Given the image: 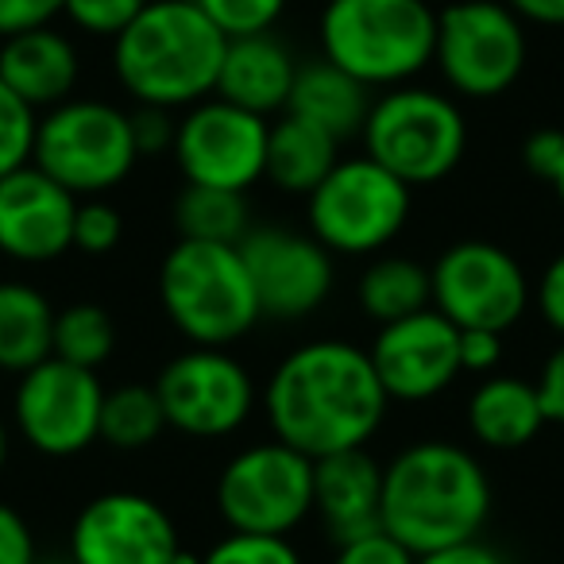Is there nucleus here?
I'll return each mask as SVG.
<instances>
[{
  "mask_svg": "<svg viewBox=\"0 0 564 564\" xmlns=\"http://www.w3.org/2000/svg\"><path fill=\"white\" fill-rule=\"evenodd\" d=\"M174 228H178V240L240 243L251 232L248 197L236 194V189L194 186V182H186L178 202H174Z\"/></svg>",
  "mask_w": 564,
  "mask_h": 564,
  "instance_id": "bb28decb",
  "label": "nucleus"
},
{
  "mask_svg": "<svg viewBox=\"0 0 564 564\" xmlns=\"http://www.w3.org/2000/svg\"><path fill=\"white\" fill-rule=\"evenodd\" d=\"M202 564H302V553L291 538L228 530L217 545H209V553H202Z\"/></svg>",
  "mask_w": 564,
  "mask_h": 564,
  "instance_id": "7c9ffc66",
  "label": "nucleus"
},
{
  "mask_svg": "<svg viewBox=\"0 0 564 564\" xmlns=\"http://www.w3.org/2000/svg\"><path fill=\"white\" fill-rule=\"evenodd\" d=\"M533 299H538L541 322L564 337V251L549 259V267L538 279V294H533Z\"/></svg>",
  "mask_w": 564,
  "mask_h": 564,
  "instance_id": "a19ab883",
  "label": "nucleus"
},
{
  "mask_svg": "<svg viewBox=\"0 0 564 564\" xmlns=\"http://www.w3.org/2000/svg\"><path fill=\"white\" fill-rule=\"evenodd\" d=\"M379 507H383V464L371 460L368 448H348L314 460V510L337 545L383 530Z\"/></svg>",
  "mask_w": 564,
  "mask_h": 564,
  "instance_id": "6ab92c4d",
  "label": "nucleus"
},
{
  "mask_svg": "<svg viewBox=\"0 0 564 564\" xmlns=\"http://www.w3.org/2000/svg\"><path fill=\"white\" fill-rule=\"evenodd\" d=\"M217 510L236 533L291 538L314 514V460L282 441H259L217 476Z\"/></svg>",
  "mask_w": 564,
  "mask_h": 564,
  "instance_id": "1a4fd4ad",
  "label": "nucleus"
},
{
  "mask_svg": "<svg viewBox=\"0 0 564 564\" xmlns=\"http://www.w3.org/2000/svg\"><path fill=\"white\" fill-rule=\"evenodd\" d=\"M433 310L456 329L507 333L530 306V279L502 243L460 240L430 267Z\"/></svg>",
  "mask_w": 564,
  "mask_h": 564,
  "instance_id": "9b49d317",
  "label": "nucleus"
},
{
  "mask_svg": "<svg viewBox=\"0 0 564 564\" xmlns=\"http://www.w3.org/2000/svg\"><path fill=\"white\" fill-rule=\"evenodd\" d=\"M368 356L391 402H430L464 376L460 329L433 306L379 325Z\"/></svg>",
  "mask_w": 564,
  "mask_h": 564,
  "instance_id": "f3484780",
  "label": "nucleus"
},
{
  "mask_svg": "<svg viewBox=\"0 0 564 564\" xmlns=\"http://www.w3.org/2000/svg\"><path fill=\"white\" fill-rule=\"evenodd\" d=\"M437 51V12L425 0H329L322 58L368 89L410 86Z\"/></svg>",
  "mask_w": 564,
  "mask_h": 564,
  "instance_id": "20e7f679",
  "label": "nucleus"
},
{
  "mask_svg": "<svg viewBox=\"0 0 564 564\" xmlns=\"http://www.w3.org/2000/svg\"><path fill=\"white\" fill-rule=\"evenodd\" d=\"M101 406L105 387L97 371L51 356L20 376L12 394V422L35 453L63 460L101 441Z\"/></svg>",
  "mask_w": 564,
  "mask_h": 564,
  "instance_id": "f8f14e48",
  "label": "nucleus"
},
{
  "mask_svg": "<svg viewBox=\"0 0 564 564\" xmlns=\"http://www.w3.org/2000/svg\"><path fill=\"white\" fill-rule=\"evenodd\" d=\"M538 387L518 376H487L468 399V430L495 453H514L538 441L545 430Z\"/></svg>",
  "mask_w": 564,
  "mask_h": 564,
  "instance_id": "5701e85b",
  "label": "nucleus"
},
{
  "mask_svg": "<svg viewBox=\"0 0 564 564\" xmlns=\"http://www.w3.org/2000/svg\"><path fill=\"white\" fill-rule=\"evenodd\" d=\"M178 549L174 518L140 491L97 495L70 525L74 564H174Z\"/></svg>",
  "mask_w": 564,
  "mask_h": 564,
  "instance_id": "dca6fc26",
  "label": "nucleus"
},
{
  "mask_svg": "<svg viewBox=\"0 0 564 564\" xmlns=\"http://www.w3.org/2000/svg\"><path fill=\"white\" fill-rule=\"evenodd\" d=\"M533 387H538L545 422H553V425H561V430H564V345L545 360V368H541V376H538V383H533Z\"/></svg>",
  "mask_w": 564,
  "mask_h": 564,
  "instance_id": "79ce46f5",
  "label": "nucleus"
},
{
  "mask_svg": "<svg viewBox=\"0 0 564 564\" xmlns=\"http://www.w3.org/2000/svg\"><path fill=\"white\" fill-rule=\"evenodd\" d=\"M522 24L564 28V0H502Z\"/></svg>",
  "mask_w": 564,
  "mask_h": 564,
  "instance_id": "c03bdc74",
  "label": "nucleus"
},
{
  "mask_svg": "<svg viewBox=\"0 0 564 564\" xmlns=\"http://www.w3.org/2000/svg\"><path fill=\"white\" fill-rule=\"evenodd\" d=\"M561 159H564V132H561V128H538L533 135H525L522 163H525V171H530V174L553 182Z\"/></svg>",
  "mask_w": 564,
  "mask_h": 564,
  "instance_id": "ea45409f",
  "label": "nucleus"
},
{
  "mask_svg": "<svg viewBox=\"0 0 564 564\" xmlns=\"http://www.w3.org/2000/svg\"><path fill=\"white\" fill-rule=\"evenodd\" d=\"M117 348V322L97 302H74L55 314V356L97 371Z\"/></svg>",
  "mask_w": 564,
  "mask_h": 564,
  "instance_id": "c85d7f7f",
  "label": "nucleus"
},
{
  "mask_svg": "<svg viewBox=\"0 0 564 564\" xmlns=\"http://www.w3.org/2000/svg\"><path fill=\"white\" fill-rule=\"evenodd\" d=\"M35 564H74V561H70V556H66V561H63V556H51V561H35Z\"/></svg>",
  "mask_w": 564,
  "mask_h": 564,
  "instance_id": "09e8293b",
  "label": "nucleus"
},
{
  "mask_svg": "<svg viewBox=\"0 0 564 564\" xmlns=\"http://www.w3.org/2000/svg\"><path fill=\"white\" fill-rule=\"evenodd\" d=\"M414 194L368 155L340 159L329 178L306 197L310 236L333 256H376L410 225Z\"/></svg>",
  "mask_w": 564,
  "mask_h": 564,
  "instance_id": "6e6552de",
  "label": "nucleus"
},
{
  "mask_svg": "<svg viewBox=\"0 0 564 564\" xmlns=\"http://www.w3.org/2000/svg\"><path fill=\"white\" fill-rule=\"evenodd\" d=\"M417 556L402 541H394L387 530L364 533V538L340 541L333 564H414Z\"/></svg>",
  "mask_w": 564,
  "mask_h": 564,
  "instance_id": "f704fd0d",
  "label": "nucleus"
},
{
  "mask_svg": "<svg viewBox=\"0 0 564 564\" xmlns=\"http://www.w3.org/2000/svg\"><path fill=\"white\" fill-rule=\"evenodd\" d=\"M502 360V333L460 329V368L471 376H491Z\"/></svg>",
  "mask_w": 564,
  "mask_h": 564,
  "instance_id": "58836bf2",
  "label": "nucleus"
},
{
  "mask_svg": "<svg viewBox=\"0 0 564 564\" xmlns=\"http://www.w3.org/2000/svg\"><path fill=\"white\" fill-rule=\"evenodd\" d=\"M174 564H202V556L189 553V549H178V556H174Z\"/></svg>",
  "mask_w": 564,
  "mask_h": 564,
  "instance_id": "de8ad7c7",
  "label": "nucleus"
},
{
  "mask_svg": "<svg viewBox=\"0 0 564 564\" xmlns=\"http://www.w3.org/2000/svg\"><path fill=\"white\" fill-rule=\"evenodd\" d=\"M240 256L251 271L259 314L271 322H302L333 294V251L306 232L251 228L240 240Z\"/></svg>",
  "mask_w": 564,
  "mask_h": 564,
  "instance_id": "2eb2a0df",
  "label": "nucleus"
},
{
  "mask_svg": "<svg viewBox=\"0 0 564 564\" xmlns=\"http://www.w3.org/2000/svg\"><path fill=\"white\" fill-rule=\"evenodd\" d=\"M414 564H507V561H502L499 549L471 538V541H460V545H445V549H433V553H422Z\"/></svg>",
  "mask_w": 564,
  "mask_h": 564,
  "instance_id": "37998d69",
  "label": "nucleus"
},
{
  "mask_svg": "<svg viewBox=\"0 0 564 564\" xmlns=\"http://www.w3.org/2000/svg\"><path fill=\"white\" fill-rule=\"evenodd\" d=\"M124 240V217L105 197H82L74 213V251L82 256H112Z\"/></svg>",
  "mask_w": 564,
  "mask_h": 564,
  "instance_id": "473e14b6",
  "label": "nucleus"
},
{
  "mask_svg": "<svg viewBox=\"0 0 564 564\" xmlns=\"http://www.w3.org/2000/svg\"><path fill=\"white\" fill-rule=\"evenodd\" d=\"M368 159L402 178L410 189L433 186L460 166L468 151V120L453 97L422 86L387 89L364 124Z\"/></svg>",
  "mask_w": 564,
  "mask_h": 564,
  "instance_id": "423d86ee",
  "label": "nucleus"
},
{
  "mask_svg": "<svg viewBox=\"0 0 564 564\" xmlns=\"http://www.w3.org/2000/svg\"><path fill=\"white\" fill-rule=\"evenodd\" d=\"M166 430L163 402H159L155 387L128 383L117 391H105L101 406V441L120 453H140V448L155 445Z\"/></svg>",
  "mask_w": 564,
  "mask_h": 564,
  "instance_id": "cd10ccee",
  "label": "nucleus"
},
{
  "mask_svg": "<svg viewBox=\"0 0 564 564\" xmlns=\"http://www.w3.org/2000/svg\"><path fill=\"white\" fill-rule=\"evenodd\" d=\"M78 197L35 163L0 178V256L17 263H55L74 248Z\"/></svg>",
  "mask_w": 564,
  "mask_h": 564,
  "instance_id": "a211bd4d",
  "label": "nucleus"
},
{
  "mask_svg": "<svg viewBox=\"0 0 564 564\" xmlns=\"http://www.w3.org/2000/svg\"><path fill=\"white\" fill-rule=\"evenodd\" d=\"M32 163L70 189L78 202L105 197L140 163L132 117L112 101L70 97L40 117Z\"/></svg>",
  "mask_w": 564,
  "mask_h": 564,
  "instance_id": "0eeeda50",
  "label": "nucleus"
},
{
  "mask_svg": "<svg viewBox=\"0 0 564 564\" xmlns=\"http://www.w3.org/2000/svg\"><path fill=\"white\" fill-rule=\"evenodd\" d=\"M356 299H360L364 317H371L376 325H391L410 314H422V310L433 306L430 267H422L417 259H406V256L376 259V263H368V271L360 274Z\"/></svg>",
  "mask_w": 564,
  "mask_h": 564,
  "instance_id": "a878e982",
  "label": "nucleus"
},
{
  "mask_svg": "<svg viewBox=\"0 0 564 564\" xmlns=\"http://www.w3.org/2000/svg\"><path fill=\"white\" fill-rule=\"evenodd\" d=\"M143 9H148V0H66L63 17L86 35L117 40Z\"/></svg>",
  "mask_w": 564,
  "mask_h": 564,
  "instance_id": "72a5a7b5",
  "label": "nucleus"
},
{
  "mask_svg": "<svg viewBox=\"0 0 564 564\" xmlns=\"http://www.w3.org/2000/svg\"><path fill=\"white\" fill-rule=\"evenodd\" d=\"M294 78H299V58L279 35H240V40H228L213 97H225L240 109L271 117V112H286Z\"/></svg>",
  "mask_w": 564,
  "mask_h": 564,
  "instance_id": "412c9836",
  "label": "nucleus"
},
{
  "mask_svg": "<svg viewBox=\"0 0 564 564\" xmlns=\"http://www.w3.org/2000/svg\"><path fill=\"white\" fill-rule=\"evenodd\" d=\"M66 0H0V40L47 28L55 17H63Z\"/></svg>",
  "mask_w": 564,
  "mask_h": 564,
  "instance_id": "e433bc0d",
  "label": "nucleus"
},
{
  "mask_svg": "<svg viewBox=\"0 0 564 564\" xmlns=\"http://www.w3.org/2000/svg\"><path fill=\"white\" fill-rule=\"evenodd\" d=\"M194 4L228 40L271 32L282 20V12H286V0H194Z\"/></svg>",
  "mask_w": 564,
  "mask_h": 564,
  "instance_id": "2f4dec72",
  "label": "nucleus"
},
{
  "mask_svg": "<svg viewBox=\"0 0 564 564\" xmlns=\"http://www.w3.org/2000/svg\"><path fill=\"white\" fill-rule=\"evenodd\" d=\"M491 476L453 441H417L383 464L379 525L414 556L479 538L491 518Z\"/></svg>",
  "mask_w": 564,
  "mask_h": 564,
  "instance_id": "f03ea898",
  "label": "nucleus"
},
{
  "mask_svg": "<svg viewBox=\"0 0 564 564\" xmlns=\"http://www.w3.org/2000/svg\"><path fill=\"white\" fill-rule=\"evenodd\" d=\"M35 132H40V112L20 101L4 82H0V178L35 159Z\"/></svg>",
  "mask_w": 564,
  "mask_h": 564,
  "instance_id": "c756f323",
  "label": "nucleus"
},
{
  "mask_svg": "<svg viewBox=\"0 0 564 564\" xmlns=\"http://www.w3.org/2000/svg\"><path fill=\"white\" fill-rule=\"evenodd\" d=\"M159 302L174 329L202 348L236 345L263 322L240 243L178 240L159 263Z\"/></svg>",
  "mask_w": 564,
  "mask_h": 564,
  "instance_id": "39448f33",
  "label": "nucleus"
},
{
  "mask_svg": "<svg viewBox=\"0 0 564 564\" xmlns=\"http://www.w3.org/2000/svg\"><path fill=\"white\" fill-rule=\"evenodd\" d=\"M549 186L556 189V202L564 205V159H561V166H556V174H553V182H549Z\"/></svg>",
  "mask_w": 564,
  "mask_h": 564,
  "instance_id": "49530a36",
  "label": "nucleus"
},
{
  "mask_svg": "<svg viewBox=\"0 0 564 564\" xmlns=\"http://www.w3.org/2000/svg\"><path fill=\"white\" fill-rule=\"evenodd\" d=\"M166 430L194 441L236 433L256 410V383L248 368L225 348H189L174 356L155 379Z\"/></svg>",
  "mask_w": 564,
  "mask_h": 564,
  "instance_id": "ddd939ff",
  "label": "nucleus"
},
{
  "mask_svg": "<svg viewBox=\"0 0 564 564\" xmlns=\"http://www.w3.org/2000/svg\"><path fill=\"white\" fill-rule=\"evenodd\" d=\"M4 464H9V425L0 417V471H4Z\"/></svg>",
  "mask_w": 564,
  "mask_h": 564,
  "instance_id": "a18cd8bd",
  "label": "nucleus"
},
{
  "mask_svg": "<svg viewBox=\"0 0 564 564\" xmlns=\"http://www.w3.org/2000/svg\"><path fill=\"white\" fill-rule=\"evenodd\" d=\"M82 78L78 47L58 28H35V32L12 35L0 43V82L28 101L35 112L70 101Z\"/></svg>",
  "mask_w": 564,
  "mask_h": 564,
  "instance_id": "aec40b11",
  "label": "nucleus"
},
{
  "mask_svg": "<svg viewBox=\"0 0 564 564\" xmlns=\"http://www.w3.org/2000/svg\"><path fill=\"white\" fill-rule=\"evenodd\" d=\"M132 117V140L135 151L143 155H159V151H174V135H178V120L171 109H155V105H135Z\"/></svg>",
  "mask_w": 564,
  "mask_h": 564,
  "instance_id": "c9c22d12",
  "label": "nucleus"
},
{
  "mask_svg": "<svg viewBox=\"0 0 564 564\" xmlns=\"http://www.w3.org/2000/svg\"><path fill=\"white\" fill-rule=\"evenodd\" d=\"M383 383L368 348L348 340H310L274 364L263 387V414L274 441L310 460L364 448L387 417Z\"/></svg>",
  "mask_w": 564,
  "mask_h": 564,
  "instance_id": "f257e3e1",
  "label": "nucleus"
},
{
  "mask_svg": "<svg viewBox=\"0 0 564 564\" xmlns=\"http://www.w3.org/2000/svg\"><path fill=\"white\" fill-rule=\"evenodd\" d=\"M525 24L499 0H456L437 17V63L448 89L468 101L502 97L525 70Z\"/></svg>",
  "mask_w": 564,
  "mask_h": 564,
  "instance_id": "9d476101",
  "label": "nucleus"
},
{
  "mask_svg": "<svg viewBox=\"0 0 564 564\" xmlns=\"http://www.w3.org/2000/svg\"><path fill=\"white\" fill-rule=\"evenodd\" d=\"M267 132L271 120L248 112L225 97L189 105L174 135V163L194 186L251 189L267 171Z\"/></svg>",
  "mask_w": 564,
  "mask_h": 564,
  "instance_id": "4468645a",
  "label": "nucleus"
},
{
  "mask_svg": "<svg viewBox=\"0 0 564 564\" xmlns=\"http://www.w3.org/2000/svg\"><path fill=\"white\" fill-rule=\"evenodd\" d=\"M228 35L194 0H148L112 40V74L135 105L189 109L217 94Z\"/></svg>",
  "mask_w": 564,
  "mask_h": 564,
  "instance_id": "7ed1b4c3",
  "label": "nucleus"
},
{
  "mask_svg": "<svg viewBox=\"0 0 564 564\" xmlns=\"http://www.w3.org/2000/svg\"><path fill=\"white\" fill-rule=\"evenodd\" d=\"M55 314L32 282H0V371L24 376L55 356Z\"/></svg>",
  "mask_w": 564,
  "mask_h": 564,
  "instance_id": "393cba45",
  "label": "nucleus"
},
{
  "mask_svg": "<svg viewBox=\"0 0 564 564\" xmlns=\"http://www.w3.org/2000/svg\"><path fill=\"white\" fill-rule=\"evenodd\" d=\"M371 105L376 101H371V89L364 82L333 66L329 58H314V63H299V78H294L286 112L310 120L322 132H329L333 140L345 143L352 135H364Z\"/></svg>",
  "mask_w": 564,
  "mask_h": 564,
  "instance_id": "4be33fe9",
  "label": "nucleus"
},
{
  "mask_svg": "<svg viewBox=\"0 0 564 564\" xmlns=\"http://www.w3.org/2000/svg\"><path fill=\"white\" fill-rule=\"evenodd\" d=\"M340 163V140H333L329 132H322L310 120L282 112L267 132V171L263 178H271L286 194H314L329 171Z\"/></svg>",
  "mask_w": 564,
  "mask_h": 564,
  "instance_id": "b1692460",
  "label": "nucleus"
},
{
  "mask_svg": "<svg viewBox=\"0 0 564 564\" xmlns=\"http://www.w3.org/2000/svg\"><path fill=\"white\" fill-rule=\"evenodd\" d=\"M35 533L17 507L0 502V564H35Z\"/></svg>",
  "mask_w": 564,
  "mask_h": 564,
  "instance_id": "4c0bfd02",
  "label": "nucleus"
}]
</instances>
